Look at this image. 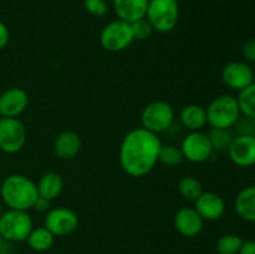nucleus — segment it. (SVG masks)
I'll return each mask as SVG.
<instances>
[{
	"instance_id": "6e6552de",
	"label": "nucleus",
	"mask_w": 255,
	"mask_h": 254,
	"mask_svg": "<svg viewBox=\"0 0 255 254\" xmlns=\"http://www.w3.org/2000/svg\"><path fill=\"white\" fill-rule=\"evenodd\" d=\"M27 132L20 120L11 117L0 119V149L7 154L17 153L26 143Z\"/></svg>"
},
{
	"instance_id": "f257e3e1",
	"label": "nucleus",
	"mask_w": 255,
	"mask_h": 254,
	"mask_svg": "<svg viewBox=\"0 0 255 254\" xmlns=\"http://www.w3.org/2000/svg\"><path fill=\"white\" fill-rule=\"evenodd\" d=\"M162 144L158 134L143 127L131 129L121 142L120 166L125 173L134 178L147 176L158 162Z\"/></svg>"
},
{
	"instance_id": "393cba45",
	"label": "nucleus",
	"mask_w": 255,
	"mask_h": 254,
	"mask_svg": "<svg viewBox=\"0 0 255 254\" xmlns=\"http://www.w3.org/2000/svg\"><path fill=\"white\" fill-rule=\"evenodd\" d=\"M184 161L183 152L181 147L174 144H162L158 154V162L168 167L179 166Z\"/></svg>"
},
{
	"instance_id": "f3484780",
	"label": "nucleus",
	"mask_w": 255,
	"mask_h": 254,
	"mask_svg": "<svg viewBox=\"0 0 255 254\" xmlns=\"http://www.w3.org/2000/svg\"><path fill=\"white\" fill-rule=\"evenodd\" d=\"M81 137L75 131H64L54 142V152L60 159H72L81 149Z\"/></svg>"
},
{
	"instance_id": "7c9ffc66",
	"label": "nucleus",
	"mask_w": 255,
	"mask_h": 254,
	"mask_svg": "<svg viewBox=\"0 0 255 254\" xmlns=\"http://www.w3.org/2000/svg\"><path fill=\"white\" fill-rule=\"evenodd\" d=\"M32 208H34L36 212H41V213H44V212H47L50 209V201H47V199L42 198V197L39 196V198L36 199V202H35Z\"/></svg>"
},
{
	"instance_id": "6ab92c4d",
	"label": "nucleus",
	"mask_w": 255,
	"mask_h": 254,
	"mask_svg": "<svg viewBox=\"0 0 255 254\" xmlns=\"http://www.w3.org/2000/svg\"><path fill=\"white\" fill-rule=\"evenodd\" d=\"M181 124L189 131H201L207 125L206 107L197 104L187 105L179 114Z\"/></svg>"
},
{
	"instance_id": "39448f33",
	"label": "nucleus",
	"mask_w": 255,
	"mask_h": 254,
	"mask_svg": "<svg viewBox=\"0 0 255 254\" xmlns=\"http://www.w3.org/2000/svg\"><path fill=\"white\" fill-rule=\"evenodd\" d=\"M34 224L26 211L7 209L0 216V236L4 241L25 242Z\"/></svg>"
},
{
	"instance_id": "473e14b6",
	"label": "nucleus",
	"mask_w": 255,
	"mask_h": 254,
	"mask_svg": "<svg viewBox=\"0 0 255 254\" xmlns=\"http://www.w3.org/2000/svg\"><path fill=\"white\" fill-rule=\"evenodd\" d=\"M2 244H4V239H2V237L0 236V251H1L2 248Z\"/></svg>"
},
{
	"instance_id": "20e7f679",
	"label": "nucleus",
	"mask_w": 255,
	"mask_h": 254,
	"mask_svg": "<svg viewBox=\"0 0 255 254\" xmlns=\"http://www.w3.org/2000/svg\"><path fill=\"white\" fill-rule=\"evenodd\" d=\"M179 17V6L177 0H149L146 19L154 31L164 34L177 26Z\"/></svg>"
},
{
	"instance_id": "2eb2a0df",
	"label": "nucleus",
	"mask_w": 255,
	"mask_h": 254,
	"mask_svg": "<svg viewBox=\"0 0 255 254\" xmlns=\"http://www.w3.org/2000/svg\"><path fill=\"white\" fill-rule=\"evenodd\" d=\"M174 228L181 236L187 238L197 237L204 227V219L199 216L194 207H183L176 213L173 219Z\"/></svg>"
},
{
	"instance_id": "ddd939ff",
	"label": "nucleus",
	"mask_w": 255,
	"mask_h": 254,
	"mask_svg": "<svg viewBox=\"0 0 255 254\" xmlns=\"http://www.w3.org/2000/svg\"><path fill=\"white\" fill-rule=\"evenodd\" d=\"M29 95L21 87H11L0 95V116L17 119L27 109Z\"/></svg>"
},
{
	"instance_id": "f03ea898",
	"label": "nucleus",
	"mask_w": 255,
	"mask_h": 254,
	"mask_svg": "<svg viewBox=\"0 0 255 254\" xmlns=\"http://www.w3.org/2000/svg\"><path fill=\"white\" fill-rule=\"evenodd\" d=\"M0 196L9 209L29 211L39 198L36 183L24 174H10L0 184Z\"/></svg>"
},
{
	"instance_id": "c85d7f7f",
	"label": "nucleus",
	"mask_w": 255,
	"mask_h": 254,
	"mask_svg": "<svg viewBox=\"0 0 255 254\" xmlns=\"http://www.w3.org/2000/svg\"><path fill=\"white\" fill-rule=\"evenodd\" d=\"M242 54L248 62H255V40H248L242 46Z\"/></svg>"
},
{
	"instance_id": "dca6fc26",
	"label": "nucleus",
	"mask_w": 255,
	"mask_h": 254,
	"mask_svg": "<svg viewBox=\"0 0 255 254\" xmlns=\"http://www.w3.org/2000/svg\"><path fill=\"white\" fill-rule=\"evenodd\" d=\"M149 0H112L117 19L132 24L146 17Z\"/></svg>"
},
{
	"instance_id": "c756f323",
	"label": "nucleus",
	"mask_w": 255,
	"mask_h": 254,
	"mask_svg": "<svg viewBox=\"0 0 255 254\" xmlns=\"http://www.w3.org/2000/svg\"><path fill=\"white\" fill-rule=\"evenodd\" d=\"M10 39V32L6 25L2 21H0V50L4 49L7 45Z\"/></svg>"
},
{
	"instance_id": "1a4fd4ad",
	"label": "nucleus",
	"mask_w": 255,
	"mask_h": 254,
	"mask_svg": "<svg viewBox=\"0 0 255 254\" xmlns=\"http://www.w3.org/2000/svg\"><path fill=\"white\" fill-rule=\"evenodd\" d=\"M181 149L183 152L184 159L192 163H203L208 161L214 152L208 136L202 131H192L184 136L182 139Z\"/></svg>"
},
{
	"instance_id": "423d86ee",
	"label": "nucleus",
	"mask_w": 255,
	"mask_h": 254,
	"mask_svg": "<svg viewBox=\"0 0 255 254\" xmlns=\"http://www.w3.org/2000/svg\"><path fill=\"white\" fill-rule=\"evenodd\" d=\"M174 121V110L171 104L163 100L147 105L141 114L142 127L158 134L167 131Z\"/></svg>"
},
{
	"instance_id": "9d476101",
	"label": "nucleus",
	"mask_w": 255,
	"mask_h": 254,
	"mask_svg": "<svg viewBox=\"0 0 255 254\" xmlns=\"http://www.w3.org/2000/svg\"><path fill=\"white\" fill-rule=\"evenodd\" d=\"M44 226L55 237L69 236L76 231L79 226V217L72 209L66 207H57L46 212Z\"/></svg>"
},
{
	"instance_id": "bb28decb",
	"label": "nucleus",
	"mask_w": 255,
	"mask_h": 254,
	"mask_svg": "<svg viewBox=\"0 0 255 254\" xmlns=\"http://www.w3.org/2000/svg\"><path fill=\"white\" fill-rule=\"evenodd\" d=\"M131 27H132V32H133L134 40L148 39V37L152 35V32L154 31L152 25L149 24V21L146 19V17L132 22Z\"/></svg>"
},
{
	"instance_id": "4468645a",
	"label": "nucleus",
	"mask_w": 255,
	"mask_h": 254,
	"mask_svg": "<svg viewBox=\"0 0 255 254\" xmlns=\"http://www.w3.org/2000/svg\"><path fill=\"white\" fill-rule=\"evenodd\" d=\"M194 209L204 221H218L226 213V202L214 192H202L194 201Z\"/></svg>"
},
{
	"instance_id": "9b49d317",
	"label": "nucleus",
	"mask_w": 255,
	"mask_h": 254,
	"mask_svg": "<svg viewBox=\"0 0 255 254\" xmlns=\"http://www.w3.org/2000/svg\"><path fill=\"white\" fill-rule=\"evenodd\" d=\"M222 81L236 91H242L254 82V71L244 61H231L222 70Z\"/></svg>"
},
{
	"instance_id": "b1692460",
	"label": "nucleus",
	"mask_w": 255,
	"mask_h": 254,
	"mask_svg": "<svg viewBox=\"0 0 255 254\" xmlns=\"http://www.w3.org/2000/svg\"><path fill=\"white\" fill-rule=\"evenodd\" d=\"M178 192L187 201H196L203 192L202 183L192 176L183 177L178 183Z\"/></svg>"
},
{
	"instance_id": "412c9836",
	"label": "nucleus",
	"mask_w": 255,
	"mask_h": 254,
	"mask_svg": "<svg viewBox=\"0 0 255 254\" xmlns=\"http://www.w3.org/2000/svg\"><path fill=\"white\" fill-rule=\"evenodd\" d=\"M55 236L46 227H37L32 228L31 233L27 237V246L35 252H46L52 247Z\"/></svg>"
},
{
	"instance_id": "5701e85b",
	"label": "nucleus",
	"mask_w": 255,
	"mask_h": 254,
	"mask_svg": "<svg viewBox=\"0 0 255 254\" xmlns=\"http://www.w3.org/2000/svg\"><path fill=\"white\" fill-rule=\"evenodd\" d=\"M207 136L214 151H228L234 139L231 128H211Z\"/></svg>"
},
{
	"instance_id": "2f4dec72",
	"label": "nucleus",
	"mask_w": 255,
	"mask_h": 254,
	"mask_svg": "<svg viewBox=\"0 0 255 254\" xmlns=\"http://www.w3.org/2000/svg\"><path fill=\"white\" fill-rule=\"evenodd\" d=\"M238 254H255V241H244Z\"/></svg>"
},
{
	"instance_id": "f8f14e48",
	"label": "nucleus",
	"mask_w": 255,
	"mask_h": 254,
	"mask_svg": "<svg viewBox=\"0 0 255 254\" xmlns=\"http://www.w3.org/2000/svg\"><path fill=\"white\" fill-rule=\"evenodd\" d=\"M232 162L242 168H248L255 164V136L238 134L234 137L228 148Z\"/></svg>"
},
{
	"instance_id": "cd10ccee",
	"label": "nucleus",
	"mask_w": 255,
	"mask_h": 254,
	"mask_svg": "<svg viewBox=\"0 0 255 254\" xmlns=\"http://www.w3.org/2000/svg\"><path fill=\"white\" fill-rule=\"evenodd\" d=\"M84 7L90 15L96 17H102L109 12L106 0H84Z\"/></svg>"
},
{
	"instance_id": "0eeeda50",
	"label": "nucleus",
	"mask_w": 255,
	"mask_h": 254,
	"mask_svg": "<svg viewBox=\"0 0 255 254\" xmlns=\"http://www.w3.org/2000/svg\"><path fill=\"white\" fill-rule=\"evenodd\" d=\"M133 41L131 24L120 19L109 22L100 34L101 46L110 52L124 51Z\"/></svg>"
},
{
	"instance_id": "7ed1b4c3",
	"label": "nucleus",
	"mask_w": 255,
	"mask_h": 254,
	"mask_svg": "<svg viewBox=\"0 0 255 254\" xmlns=\"http://www.w3.org/2000/svg\"><path fill=\"white\" fill-rule=\"evenodd\" d=\"M207 111V124L212 128H232L242 117L238 100L233 95H219L211 101Z\"/></svg>"
},
{
	"instance_id": "aec40b11",
	"label": "nucleus",
	"mask_w": 255,
	"mask_h": 254,
	"mask_svg": "<svg viewBox=\"0 0 255 254\" xmlns=\"http://www.w3.org/2000/svg\"><path fill=\"white\" fill-rule=\"evenodd\" d=\"M36 187L39 196L51 202L61 194L64 189V179L56 172H47L40 177Z\"/></svg>"
},
{
	"instance_id": "72a5a7b5",
	"label": "nucleus",
	"mask_w": 255,
	"mask_h": 254,
	"mask_svg": "<svg viewBox=\"0 0 255 254\" xmlns=\"http://www.w3.org/2000/svg\"><path fill=\"white\" fill-rule=\"evenodd\" d=\"M1 213H2V212H1V207H0V216H1Z\"/></svg>"
},
{
	"instance_id": "a878e982",
	"label": "nucleus",
	"mask_w": 255,
	"mask_h": 254,
	"mask_svg": "<svg viewBox=\"0 0 255 254\" xmlns=\"http://www.w3.org/2000/svg\"><path fill=\"white\" fill-rule=\"evenodd\" d=\"M243 239L241 236L234 233L223 234L217 241L216 249L218 254H238L243 244Z\"/></svg>"
},
{
	"instance_id": "4be33fe9",
	"label": "nucleus",
	"mask_w": 255,
	"mask_h": 254,
	"mask_svg": "<svg viewBox=\"0 0 255 254\" xmlns=\"http://www.w3.org/2000/svg\"><path fill=\"white\" fill-rule=\"evenodd\" d=\"M237 100L242 115L249 119H255V82L239 91Z\"/></svg>"
},
{
	"instance_id": "a211bd4d",
	"label": "nucleus",
	"mask_w": 255,
	"mask_h": 254,
	"mask_svg": "<svg viewBox=\"0 0 255 254\" xmlns=\"http://www.w3.org/2000/svg\"><path fill=\"white\" fill-rule=\"evenodd\" d=\"M234 207L239 218L255 223V184L246 187L237 194Z\"/></svg>"
}]
</instances>
